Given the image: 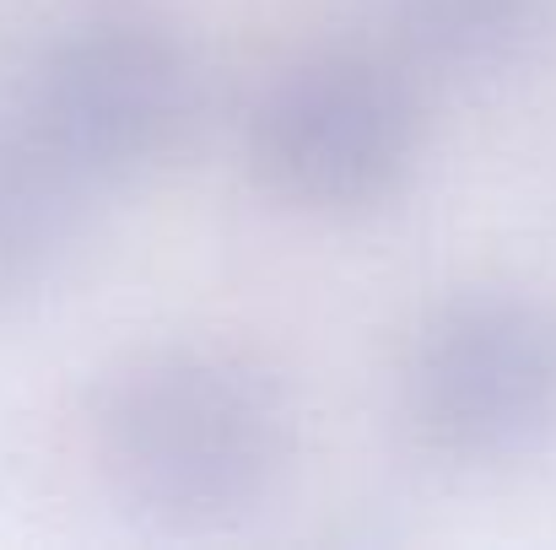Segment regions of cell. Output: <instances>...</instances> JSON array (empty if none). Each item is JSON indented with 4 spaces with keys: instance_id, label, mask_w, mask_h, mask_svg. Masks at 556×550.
Instances as JSON below:
<instances>
[{
    "instance_id": "4",
    "label": "cell",
    "mask_w": 556,
    "mask_h": 550,
    "mask_svg": "<svg viewBox=\"0 0 556 550\" xmlns=\"http://www.w3.org/2000/svg\"><path fill=\"white\" fill-rule=\"evenodd\" d=\"M200 114V71L157 22H92L65 38L38 87L27 130L87 183H125L157 168Z\"/></svg>"
},
{
    "instance_id": "2",
    "label": "cell",
    "mask_w": 556,
    "mask_h": 550,
    "mask_svg": "<svg viewBox=\"0 0 556 550\" xmlns=\"http://www.w3.org/2000/svg\"><path fill=\"white\" fill-rule=\"evenodd\" d=\"M405 415L454 464H514L556 437V314L519 292L432 308L405 362Z\"/></svg>"
},
{
    "instance_id": "1",
    "label": "cell",
    "mask_w": 556,
    "mask_h": 550,
    "mask_svg": "<svg viewBox=\"0 0 556 550\" xmlns=\"http://www.w3.org/2000/svg\"><path fill=\"white\" fill-rule=\"evenodd\" d=\"M92 443L125 508L168 529H216L287 475L292 410L281 383L238 351L163 346L103 383Z\"/></svg>"
},
{
    "instance_id": "3",
    "label": "cell",
    "mask_w": 556,
    "mask_h": 550,
    "mask_svg": "<svg viewBox=\"0 0 556 550\" xmlns=\"http://www.w3.org/2000/svg\"><path fill=\"white\" fill-rule=\"evenodd\" d=\"M421 114L410 87L363 54H314L254 103L249 152L281 200L352 216L389 200L416 168Z\"/></svg>"
},
{
    "instance_id": "5",
    "label": "cell",
    "mask_w": 556,
    "mask_h": 550,
    "mask_svg": "<svg viewBox=\"0 0 556 550\" xmlns=\"http://www.w3.org/2000/svg\"><path fill=\"white\" fill-rule=\"evenodd\" d=\"M87 183L43 152L33 130L0 136V308L60 276L81 238Z\"/></svg>"
},
{
    "instance_id": "6",
    "label": "cell",
    "mask_w": 556,
    "mask_h": 550,
    "mask_svg": "<svg viewBox=\"0 0 556 550\" xmlns=\"http://www.w3.org/2000/svg\"><path fill=\"white\" fill-rule=\"evenodd\" d=\"M556 0H383L400 49L443 76H492L519 65L552 27Z\"/></svg>"
}]
</instances>
